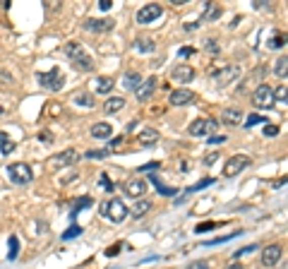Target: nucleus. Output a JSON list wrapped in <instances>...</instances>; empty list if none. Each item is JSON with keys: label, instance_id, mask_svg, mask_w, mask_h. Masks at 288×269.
<instances>
[{"label": "nucleus", "instance_id": "nucleus-34", "mask_svg": "<svg viewBox=\"0 0 288 269\" xmlns=\"http://www.w3.org/2000/svg\"><path fill=\"white\" fill-rule=\"evenodd\" d=\"M80 233H82L80 226H70V228H67V231L63 233V241H72V238H77Z\"/></svg>", "mask_w": 288, "mask_h": 269}, {"label": "nucleus", "instance_id": "nucleus-8", "mask_svg": "<svg viewBox=\"0 0 288 269\" xmlns=\"http://www.w3.org/2000/svg\"><path fill=\"white\" fill-rule=\"evenodd\" d=\"M240 77V67L238 65H226V67H221L219 72H214V84L216 87H228V84L233 82V80H238Z\"/></svg>", "mask_w": 288, "mask_h": 269}, {"label": "nucleus", "instance_id": "nucleus-24", "mask_svg": "<svg viewBox=\"0 0 288 269\" xmlns=\"http://www.w3.org/2000/svg\"><path fill=\"white\" fill-rule=\"evenodd\" d=\"M135 48L139 51V53H154V51H156V44H154L152 39H137Z\"/></svg>", "mask_w": 288, "mask_h": 269}, {"label": "nucleus", "instance_id": "nucleus-51", "mask_svg": "<svg viewBox=\"0 0 288 269\" xmlns=\"http://www.w3.org/2000/svg\"><path fill=\"white\" fill-rule=\"evenodd\" d=\"M226 269H243L240 264H231V267H226Z\"/></svg>", "mask_w": 288, "mask_h": 269}, {"label": "nucleus", "instance_id": "nucleus-41", "mask_svg": "<svg viewBox=\"0 0 288 269\" xmlns=\"http://www.w3.org/2000/svg\"><path fill=\"white\" fill-rule=\"evenodd\" d=\"M209 228H216V223H214V221H209V223H199V226H197V233H204V231H209Z\"/></svg>", "mask_w": 288, "mask_h": 269}, {"label": "nucleus", "instance_id": "nucleus-46", "mask_svg": "<svg viewBox=\"0 0 288 269\" xmlns=\"http://www.w3.org/2000/svg\"><path fill=\"white\" fill-rule=\"evenodd\" d=\"M99 8L106 12V10H111L113 8V0H99Z\"/></svg>", "mask_w": 288, "mask_h": 269}, {"label": "nucleus", "instance_id": "nucleus-48", "mask_svg": "<svg viewBox=\"0 0 288 269\" xmlns=\"http://www.w3.org/2000/svg\"><path fill=\"white\" fill-rule=\"evenodd\" d=\"M216 159H219V154H216V151H211V154L204 159V164H207V166H211V164H216Z\"/></svg>", "mask_w": 288, "mask_h": 269}, {"label": "nucleus", "instance_id": "nucleus-21", "mask_svg": "<svg viewBox=\"0 0 288 269\" xmlns=\"http://www.w3.org/2000/svg\"><path fill=\"white\" fill-rule=\"evenodd\" d=\"M113 80L111 77H96L94 80V89H96V94H108L111 89H113Z\"/></svg>", "mask_w": 288, "mask_h": 269}, {"label": "nucleus", "instance_id": "nucleus-25", "mask_svg": "<svg viewBox=\"0 0 288 269\" xmlns=\"http://www.w3.org/2000/svg\"><path fill=\"white\" fill-rule=\"evenodd\" d=\"M91 204H94V200H91V197H80V200H77V202L72 204V209H70V216H72V219H75V216H77V214H80V209H87V207H91Z\"/></svg>", "mask_w": 288, "mask_h": 269}, {"label": "nucleus", "instance_id": "nucleus-13", "mask_svg": "<svg viewBox=\"0 0 288 269\" xmlns=\"http://www.w3.org/2000/svg\"><path fill=\"white\" fill-rule=\"evenodd\" d=\"M116 27V19H87L84 22V29L87 31H94V34H103V31H111V29Z\"/></svg>", "mask_w": 288, "mask_h": 269}, {"label": "nucleus", "instance_id": "nucleus-16", "mask_svg": "<svg viewBox=\"0 0 288 269\" xmlns=\"http://www.w3.org/2000/svg\"><path fill=\"white\" fill-rule=\"evenodd\" d=\"M168 101H171V106H188V103L195 101V92H190V89H175V92H171Z\"/></svg>", "mask_w": 288, "mask_h": 269}, {"label": "nucleus", "instance_id": "nucleus-1", "mask_svg": "<svg viewBox=\"0 0 288 269\" xmlns=\"http://www.w3.org/2000/svg\"><path fill=\"white\" fill-rule=\"evenodd\" d=\"M65 56H67V60H72L75 65L80 67V70H94V60H91V56L87 53V48L82 46V44H77V41H67L65 44Z\"/></svg>", "mask_w": 288, "mask_h": 269}, {"label": "nucleus", "instance_id": "nucleus-18", "mask_svg": "<svg viewBox=\"0 0 288 269\" xmlns=\"http://www.w3.org/2000/svg\"><path fill=\"white\" fill-rule=\"evenodd\" d=\"M159 137H161V135H159V130H154V128H144V130L137 135L142 147H154V144L159 142Z\"/></svg>", "mask_w": 288, "mask_h": 269}, {"label": "nucleus", "instance_id": "nucleus-2", "mask_svg": "<svg viewBox=\"0 0 288 269\" xmlns=\"http://www.w3.org/2000/svg\"><path fill=\"white\" fill-rule=\"evenodd\" d=\"M127 214H130V209L125 207V202H123L120 197H111V200H106V202L101 204V216L113 223L125 221Z\"/></svg>", "mask_w": 288, "mask_h": 269}, {"label": "nucleus", "instance_id": "nucleus-35", "mask_svg": "<svg viewBox=\"0 0 288 269\" xmlns=\"http://www.w3.org/2000/svg\"><path fill=\"white\" fill-rule=\"evenodd\" d=\"M235 236H238V233H228V236H224V238H214V241H207L204 245H209V248H211V245H219V243L231 241V238H235Z\"/></svg>", "mask_w": 288, "mask_h": 269}, {"label": "nucleus", "instance_id": "nucleus-43", "mask_svg": "<svg viewBox=\"0 0 288 269\" xmlns=\"http://www.w3.org/2000/svg\"><path fill=\"white\" fill-rule=\"evenodd\" d=\"M178 56H180V58H190V56H195V48H180V51H178Z\"/></svg>", "mask_w": 288, "mask_h": 269}, {"label": "nucleus", "instance_id": "nucleus-23", "mask_svg": "<svg viewBox=\"0 0 288 269\" xmlns=\"http://www.w3.org/2000/svg\"><path fill=\"white\" fill-rule=\"evenodd\" d=\"M0 151H3L5 157H10V154L15 151V142L10 139L8 132H0Z\"/></svg>", "mask_w": 288, "mask_h": 269}, {"label": "nucleus", "instance_id": "nucleus-47", "mask_svg": "<svg viewBox=\"0 0 288 269\" xmlns=\"http://www.w3.org/2000/svg\"><path fill=\"white\" fill-rule=\"evenodd\" d=\"M123 142H125V137H113V139H111V149H118Z\"/></svg>", "mask_w": 288, "mask_h": 269}, {"label": "nucleus", "instance_id": "nucleus-5", "mask_svg": "<svg viewBox=\"0 0 288 269\" xmlns=\"http://www.w3.org/2000/svg\"><path fill=\"white\" fill-rule=\"evenodd\" d=\"M252 103H255L257 108H262V111H269V108H274V106H276L274 89L267 87V84H260V87L255 89V94H252Z\"/></svg>", "mask_w": 288, "mask_h": 269}, {"label": "nucleus", "instance_id": "nucleus-17", "mask_svg": "<svg viewBox=\"0 0 288 269\" xmlns=\"http://www.w3.org/2000/svg\"><path fill=\"white\" fill-rule=\"evenodd\" d=\"M243 111L240 108H224L221 111V123H226V125H231V128H235V125H240L243 123Z\"/></svg>", "mask_w": 288, "mask_h": 269}, {"label": "nucleus", "instance_id": "nucleus-14", "mask_svg": "<svg viewBox=\"0 0 288 269\" xmlns=\"http://www.w3.org/2000/svg\"><path fill=\"white\" fill-rule=\"evenodd\" d=\"M154 89H156V80H154V77H147V80H142V82L137 84L135 94L139 101H149L154 96Z\"/></svg>", "mask_w": 288, "mask_h": 269}, {"label": "nucleus", "instance_id": "nucleus-38", "mask_svg": "<svg viewBox=\"0 0 288 269\" xmlns=\"http://www.w3.org/2000/svg\"><path fill=\"white\" fill-rule=\"evenodd\" d=\"M99 183H101V187H106L108 193H111V190H113V183H111V178H108L106 173H103V176H101V180H99Z\"/></svg>", "mask_w": 288, "mask_h": 269}, {"label": "nucleus", "instance_id": "nucleus-40", "mask_svg": "<svg viewBox=\"0 0 288 269\" xmlns=\"http://www.w3.org/2000/svg\"><path fill=\"white\" fill-rule=\"evenodd\" d=\"M274 99H279V101H286V87L281 84L279 92H274Z\"/></svg>", "mask_w": 288, "mask_h": 269}, {"label": "nucleus", "instance_id": "nucleus-44", "mask_svg": "<svg viewBox=\"0 0 288 269\" xmlns=\"http://www.w3.org/2000/svg\"><path fill=\"white\" fill-rule=\"evenodd\" d=\"M209 142H214V144H224L226 135H211V137H209Z\"/></svg>", "mask_w": 288, "mask_h": 269}, {"label": "nucleus", "instance_id": "nucleus-27", "mask_svg": "<svg viewBox=\"0 0 288 269\" xmlns=\"http://www.w3.org/2000/svg\"><path fill=\"white\" fill-rule=\"evenodd\" d=\"M72 101L77 103V106H87V108H91V106H94V99H91V94H87V92H77Z\"/></svg>", "mask_w": 288, "mask_h": 269}, {"label": "nucleus", "instance_id": "nucleus-39", "mask_svg": "<svg viewBox=\"0 0 288 269\" xmlns=\"http://www.w3.org/2000/svg\"><path fill=\"white\" fill-rule=\"evenodd\" d=\"M255 250V245H247V248H240V250H235L233 252V257H243V255H247V252Z\"/></svg>", "mask_w": 288, "mask_h": 269}, {"label": "nucleus", "instance_id": "nucleus-26", "mask_svg": "<svg viewBox=\"0 0 288 269\" xmlns=\"http://www.w3.org/2000/svg\"><path fill=\"white\" fill-rule=\"evenodd\" d=\"M139 82H142V74H137V72H127L125 77H123V87H125V89H137Z\"/></svg>", "mask_w": 288, "mask_h": 269}, {"label": "nucleus", "instance_id": "nucleus-33", "mask_svg": "<svg viewBox=\"0 0 288 269\" xmlns=\"http://www.w3.org/2000/svg\"><path fill=\"white\" fill-rule=\"evenodd\" d=\"M211 183H214V178H204V180H199V183H195V185H190L185 193H188V195L190 193H197V190H202V187H209Z\"/></svg>", "mask_w": 288, "mask_h": 269}, {"label": "nucleus", "instance_id": "nucleus-6", "mask_svg": "<svg viewBox=\"0 0 288 269\" xmlns=\"http://www.w3.org/2000/svg\"><path fill=\"white\" fill-rule=\"evenodd\" d=\"M39 84H41L44 89H48V92H60V89L65 87L63 72H60L58 67H53L51 72H41L39 74Z\"/></svg>", "mask_w": 288, "mask_h": 269}, {"label": "nucleus", "instance_id": "nucleus-37", "mask_svg": "<svg viewBox=\"0 0 288 269\" xmlns=\"http://www.w3.org/2000/svg\"><path fill=\"white\" fill-rule=\"evenodd\" d=\"M188 269H211V264H209V262H204V260H197V262H190Z\"/></svg>", "mask_w": 288, "mask_h": 269}, {"label": "nucleus", "instance_id": "nucleus-20", "mask_svg": "<svg viewBox=\"0 0 288 269\" xmlns=\"http://www.w3.org/2000/svg\"><path fill=\"white\" fill-rule=\"evenodd\" d=\"M120 108H125V99H123V96H111V99H106V103H103V111L106 113H118Z\"/></svg>", "mask_w": 288, "mask_h": 269}, {"label": "nucleus", "instance_id": "nucleus-36", "mask_svg": "<svg viewBox=\"0 0 288 269\" xmlns=\"http://www.w3.org/2000/svg\"><path fill=\"white\" fill-rule=\"evenodd\" d=\"M274 135H279V125H264V137H274Z\"/></svg>", "mask_w": 288, "mask_h": 269}, {"label": "nucleus", "instance_id": "nucleus-31", "mask_svg": "<svg viewBox=\"0 0 288 269\" xmlns=\"http://www.w3.org/2000/svg\"><path fill=\"white\" fill-rule=\"evenodd\" d=\"M17 255H19V241H17V236H10V252H8V257H10V260H17Z\"/></svg>", "mask_w": 288, "mask_h": 269}, {"label": "nucleus", "instance_id": "nucleus-3", "mask_svg": "<svg viewBox=\"0 0 288 269\" xmlns=\"http://www.w3.org/2000/svg\"><path fill=\"white\" fill-rule=\"evenodd\" d=\"M8 178H10V183H15V185H29L34 180V171H31L29 164L17 161V164L8 166Z\"/></svg>", "mask_w": 288, "mask_h": 269}, {"label": "nucleus", "instance_id": "nucleus-9", "mask_svg": "<svg viewBox=\"0 0 288 269\" xmlns=\"http://www.w3.org/2000/svg\"><path fill=\"white\" fill-rule=\"evenodd\" d=\"M77 161H80V154H77L75 149H65V151H60V154L51 157L48 166L51 168H65V166H75Z\"/></svg>", "mask_w": 288, "mask_h": 269}, {"label": "nucleus", "instance_id": "nucleus-30", "mask_svg": "<svg viewBox=\"0 0 288 269\" xmlns=\"http://www.w3.org/2000/svg\"><path fill=\"white\" fill-rule=\"evenodd\" d=\"M274 70H276V74H279L281 80H283V77H286V72H288V58L281 56L279 60H276V67H274Z\"/></svg>", "mask_w": 288, "mask_h": 269}, {"label": "nucleus", "instance_id": "nucleus-45", "mask_svg": "<svg viewBox=\"0 0 288 269\" xmlns=\"http://www.w3.org/2000/svg\"><path fill=\"white\" fill-rule=\"evenodd\" d=\"M159 166H161L159 161H152V164H147V166H142V168H139V171H142V173H144V171H156V168H159Z\"/></svg>", "mask_w": 288, "mask_h": 269}, {"label": "nucleus", "instance_id": "nucleus-28", "mask_svg": "<svg viewBox=\"0 0 288 269\" xmlns=\"http://www.w3.org/2000/svg\"><path fill=\"white\" fill-rule=\"evenodd\" d=\"M149 209H152V202H149V200H139V202L135 204V209H132V216L139 219V216H144Z\"/></svg>", "mask_w": 288, "mask_h": 269}, {"label": "nucleus", "instance_id": "nucleus-15", "mask_svg": "<svg viewBox=\"0 0 288 269\" xmlns=\"http://www.w3.org/2000/svg\"><path fill=\"white\" fill-rule=\"evenodd\" d=\"M171 80H175V82H180V84H188L195 80V70L190 65H183V63H180V65H175L171 70Z\"/></svg>", "mask_w": 288, "mask_h": 269}, {"label": "nucleus", "instance_id": "nucleus-50", "mask_svg": "<svg viewBox=\"0 0 288 269\" xmlns=\"http://www.w3.org/2000/svg\"><path fill=\"white\" fill-rule=\"evenodd\" d=\"M41 142H48V144H51V142H53V135H51V132H41Z\"/></svg>", "mask_w": 288, "mask_h": 269}, {"label": "nucleus", "instance_id": "nucleus-19", "mask_svg": "<svg viewBox=\"0 0 288 269\" xmlns=\"http://www.w3.org/2000/svg\"><path fill=\"white\" fill-rule=\"evenodd\" d=\"M91 137L94 139H111L113 137L111 123H96V125H91Z\"/></svg>", "mask_w": 288, "mask_h": 269}, {"label": "nucleus", "instance_id": "nucleus-4", "mask_svg": "<svg viewBox=\"0 0 288 269\" xmlns=\"http://www.w3.org/2000/svg\"><path fill=\"white\" fill-rule=\"evenodd\" d=\"M216 130H219V121L216 118H197L195 123H190L188 128V132L192 137H211V135H216Z\"/></svg>", "mask_w": 288, "mask_h": 269}, {"label": "nucleus", "instance_id": "nucleus-32", "mask_svg": "<svg viewBox=\"0 0 288 269\" xmlns=\"http://www.w3.org/2000/svg\"><path fill=\"white\" fill-rule=\"evenodd\" d=\"M257 123H260V125H267V118H264V116H260V113H252V116H247L245 125H247V128H252V125H257Z\"/></svg>", "mask_w": 288, "mask_h": 269}, {"label": "nucleus", "instance_id": "nucleus-49", "mask_svg": "<svg viewBox=\"0 0 288 269\" xmlns=\"http://www.w3.org/2000/svg\"><path fill=\"white\" fill-rule=\"evenodd\" d=\"M207 51H211V53H219V46L214 44V39H209V41H207Z\"/></svg>", "mask_w": 288, "mask_h": 269}, {"label": "nucleus", "instance_id": "nucleus-7", "mask_svg": "<svg viewBox=\"0 0 288 269\" xmlns=\"http://www.w3.org/2000/svg\"><path fill=\"white\" fill-rule=\"evenodd\" d=\"M247 166H250V157H245V154H235V157H231L224 164V176L226 178L240 176V173H243Z\"/></svg>", "mask_w": 288, "mask_h": 269}, {"label": "nucleus", "instance_id": "nucleus-29", "mask_svg": "<svg viewBox=\"0 0 288 269\" xmlns=\"http://www.w3.org/2000/svg\"><path fill=\"white\" fill-rule=\"evenodd\" d=\"M283 46H286V34H283V31H276V34H271L269 48H283Z\"/></svg>", "mask_w": 288, "mask_h": 269}, {"label": "nucleus", "instance_id": "nucleus-42", "mask_svg": "<svg viewBox=\"0 0 288 269\" xmlns=\"http://www.w3.org/2000/svg\"><path fill=\"white\" fill-rule=\"evenodd\" d=\"M87 157L89 159H103V157H108V149L106 151H87Z\"/></svg>", "mask_w": 288, "mask_h": 269}, {"label": "nucleus", "instance_id": "nucleus-10", "mask_svg": "<svg viewBox=\"0 0 288 269\" xmlns=\"http://www.w3.org/2000/svg\"><path fill=\"white\" fill-rule=\"evenodd\" d=\"M147 193H149V183L144 178H130L125 183V195L135 197V200H142Z\"/></svg>", "mask_w": 288, "mask_h": 269}, {"label": "nucleus", "instance_id": "nucleus-22", "mask_svg": "<svg viewBox=\"0 0 288 269\" xmlns=\"http://www.w3.org/2000/svg\"><path fill=\"white\" fill-rule=\"evenodd\" d=\"M149 180H152L154 185H156V190L161 193V195H166V197H173V195H178V190L175 187H171V185H163L161 180H159V176H149Z\"/></svg>", "mask_w": 288, "mask_h": 269}, {"label": "nucleus", "instance_id": "nucleus-11", "mask_svg": "<svg viewBox=\"0 0 288 269\" xmlns=\"http://www.w3.org/2000/svg\"><path fill=\"white\" fill-rule=\"evenodd\" d=\"M161 12H163V8L159 3H149V5H144V8L137 12V22H139V24H152L154 19L161 17Z\"/></svg>", "mask_w": 288, "mask_h": 269}, {"label": "nucleus", "instance_id": "nucleus-12", "mask_svg": "<svg viewBox=\"0 0 288 269\" xmlns=\"http://www.w3.org/2000/svg\"><path fill=\"white\" fill-rule=\"evenodd\" d=\"M281 255H283V248L281 245H267L264 248V252H262V264L264 267H274V264H279V260H281Z\"/></svg>", "mask_w": 288, "mask_h": 269}]
</instances>
